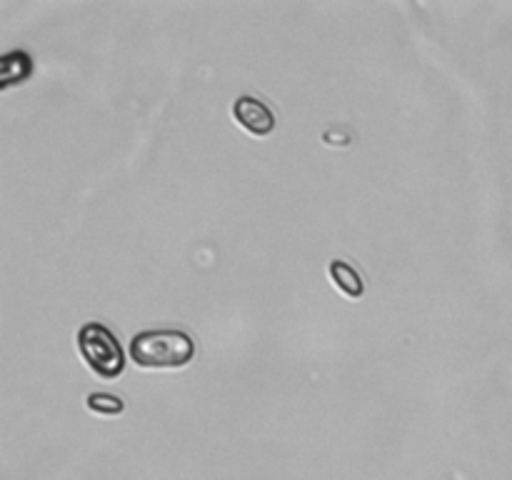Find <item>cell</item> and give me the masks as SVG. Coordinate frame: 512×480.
I'll list each match as a JSON object with an SVG mask.
<instances>
[{
    "label": "cell",
    "mask_w": 512,
    "mask_h": 480,
    "mask_svg": "<svg viewBox=\"0 0 512 480\" xmlns=\"http://www.w3.org/2000/svg\"><path fill=\"white\" fill-rule=\"evenodd\" d=\"M195 343L188 333L175 328L143 330L130 340V358L138 368L170 370L185 368L193 360Z\"/></svg>",
    "instance_id": "obj_1"
},
{
    "label": "cell",
    "mask_w": 512,
    "mask_h": 480,
    "mask_svg": "<svg viewBox=\"0 0 512 480\" xmlns=\"http://www.w3.org/2000/svg\"><path fill=\"white\" fill-rule=\"evenodd\" d=\"M78 350L85 365L100 378L115 380L125 370L123 348H120L113 330L105 328L103 323L90 320L78 330Z\"/></svg>",
    "instance_id": "obj_2"
},
{
    "label": "cell",
    "mask_w": 512,
    "mask_h": 480,
    "mask_svg": "<svg viewBox=\"0 0 512 480\" xmlns=\"http://www.w3.org/2000/svg\"><path fill=\"white\" fill-rule=\"evenodd\" d=\"M233 118L240 128L248 130L250 135H258V138H265V135L273 133L275 128V115L263 100L253 98V95H243L233 103Z\"/></svg>",
    "instance_id": "obj_3"
},
{
    "label": "cell",
    "mask_w": 512,
    "mask_h": 480,
    "mask_svg": "<svg viewBox=\"0 0 512 480\" xmlns=\"http://www.w3.org/2000/svg\"><path fill=\"white\" fill-rule=\"evenodd\" d=\"M328 270H330V280H333V285L345 295V298L350 300L363 298L365 293L363 275H360L353 265L345 263V260H333Z\"/></svg>",
    "instance_id": "obj_4"
},
{
    "label": "cell",
    "mask_w": 512,
    "mask_h": 480,
    "mask_svg": "<svg viewBox=\"0 0 512 480\" xmlns=\"http://www.w3.org/2000/svg\"><path fill=\"white\" fill-rule=\"evenodd\" d=\"M88 410L95 415H120L125 410L123 398L113 393H90L88 395Z\"/></svg>",
    "instance_id": "obj_5"
}]
</instances>
